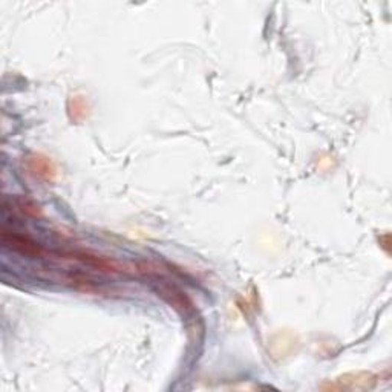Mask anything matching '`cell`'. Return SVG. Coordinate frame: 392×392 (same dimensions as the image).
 I'll list each match as a JSON object with an SVG mask.
<instances>
[{
  "mask_svg": "<svg viewBox=\"0 0 392 392\" xmlns=\"http://www.w3.org/2000/svg\"><path fill=\"white\" fill-rule=\"evenodd\" d=\"M2 238H3V242L8 245L10 249L21 253V255H26L31 258L42 256V253H43L42 247L37 242H34L30 238L8 233V231H3Z\"/></svg>",
  "mask_w": 392,
  "mask_h": 392,
  "instance_id": "obj_1",
  "label": "cell"
}]
</instances>
